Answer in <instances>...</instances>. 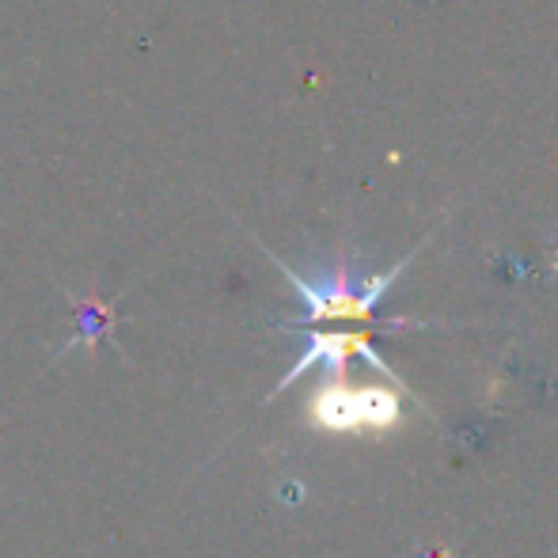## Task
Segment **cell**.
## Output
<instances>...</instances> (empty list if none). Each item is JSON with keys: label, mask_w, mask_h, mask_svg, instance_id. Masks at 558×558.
I'll use <instances>...</instances> for the list:
<instances>
[{"label": "cell", "mask_w": 558, "mask_h": 558, "mask_svg": "<svg viewBox=\"0 0 558 558\" xmlns=\"http://www.w3.org/2000/svg\"><path fill=\"white\" fill-rule=\"evenodd\" d=\"M418 247L407 251L403 263H396L384 274H361V270H353L350 263H335L331 270H324L319 278H304V274H296L293 266H286V263H278V270L286 274L289 286H293L296 296H301V304H304L301 324H324V319H373L376 304H380L384 296L391 293V286L403 278V270L414 263Z\"/></svg>", "instance_id": "1"}, {"label": "cell", "mask_w": 558, "mask_h": 558, "mask_svg": "<svg viewBox=\"0 0 558 558\" xmlns=\"http://www.w3.org/2000/svg\"><path fill=\"white\" fill-rule=\"evenodd\" d=\"M399 414H403L399 396L384 388H350V384H324L308 403V418L331 434L388 429Z\"/></svg>", "instance_id": "2"}, {"label": "cell", "mask_w": 558, "mask_h": 558, "mask_svg": "<svg viewBox=\"0 0 558 558\" xmlns=\"http://www.w3.org/2000/svg\"><path fill=\"white\" fill-rule=\"evenodd\" d=\"M350 353H361V357H365L368 365H376V368H380V373H391V368L384 365L380 353L373 350V342H368L365 335H308V342H304V353H301V357H296V365L289 368V373L278 380V388H274V396H278V391H286L293 380H301V376L308 373V368H316V365L342 368Z\"/></svg>", "instance_id": "3"}]
</instances>
